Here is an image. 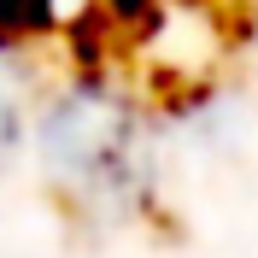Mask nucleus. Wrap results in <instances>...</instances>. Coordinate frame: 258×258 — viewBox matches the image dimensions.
<instances>
[{"label":"nucleus","mask_w":258,"mask_h":258,"mask_svg":"<svg viewBox=\"0 0 258 258\" xmlns=\"http://www.w3.org/2000/svg\"><path fill=\"white\" fill-rule=\"evenodd\" d=\"M30 141L41 153L47 188L64 200H100V206H135L147 182V117L141 106L94 77H71L41 94L30 117Z\"/></svg>","instance_id":"f257e3e1"},{"label":"nucleus","mask_w":258,"mask_h":258,"mask_svg":"<svg viewBox=\"0 0 258 258\" xmlns=\"http://www.w3.org/2000/svg\"><path fill=\"white\" fill-rule=\"evenodd\" d=\"M53 77H59L53 41H12V35H0V170L30 141V117L41 106V94L53 88Z\"/></svg>","instance_id":"f03ea898"},{"label":"nucleus","mask_w":258,"mask_h":258,"mask_svg":"<svg viewBox=\"0 0 258 258\" xmlns=\"http://www.w3.org/2000/svg\"><path fill=\"white\" fill-rule=\"evenodd\" d=\"M0 35H12V41H53L59 35V6L53 0H0Z\"/></svg>","instance_id":"7ed1b4c3"},{"label":"nucleus","mask_w":258,"mask_h":258,"mask_svg":"<svg viewBox=\"0 0 258 258\" xmlns=\"http://www.w3.org/2000/svg\"><path fill=\"white\" fill-rule=\"evenodd\" d=\"M235 64H241V77L258 88V0H241V12H235Z\"/></svg>","instance_id":"20e7f679"},{"label":"nucleus","mask_w":258,"mask_h":258,"mask_svg":"<svg viewBox=\"0 0 258 258\" xmlns=\"http://www.w3.org/2000/svg\"><path fill=\"white\" fill-rule=\"evenodd\" d=\"M88 12H94V18H106V24H117V30H135V24L153 12V0H94Z\"/></svg>","instance_id":"39448f33"}]
</instances>
